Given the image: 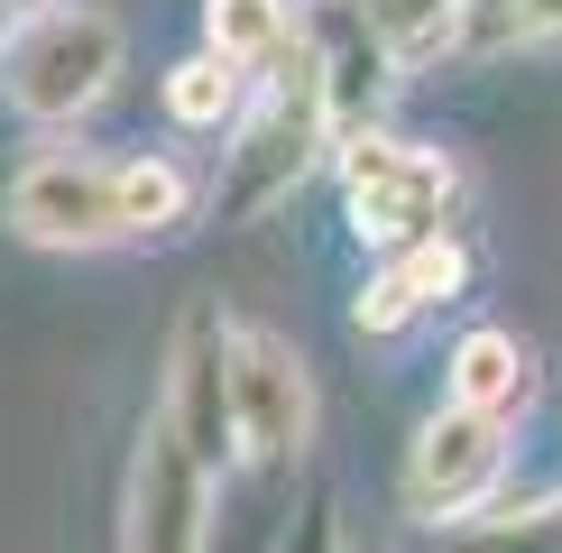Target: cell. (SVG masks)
I'll list each match as a JSON object with an SVG mask.
<instances>
[{
    "instance_id": "7a4b0ae2",
    "label": "cell",
    "mask_w": 562,
    "mask_h": 553,
    "mask_svg": "<svg viewBox=\"0 0 562 553\" xmlns=\"http://www.w3.org/2000/svg\"><path fill=\"white\" fill-rule=\"evenodd\" d=\"M341 167V213L369 249H406V240H434V230L461 222V167L415 138H387V129H350L333 148Z\"/></svg>"
},
{
    "instance_id": "52a82bcc",
    "label": "cell",
    "mask_w": 562,
    "mask_h": 553,
    "mask_svg": "<svg viewBox=\"0 0 562 553\" xmlns=\"http://www.w3.org/2000/svg\"><path fill=\"white\" fill-rule=\"evenodd\" d=\"M231 406H240V452L286 471L314 443V379H304L295 341L259 332V323H231Z\"/></svg>"
},
{
    "instance_id": "30bf717a",
    "label": "cell",
    "mask_w": 562,
    "mask_h": 553,
    "mask_svg": "<svg viewBox=\"0 0 562 553\" xmlns=\"http://www.w3.org/2000/svg\"><path fill=\"white\" fill-rule=\"evenodd\" d=\"M442 397L517 425V415L535 406V351H526L517 332H461V341H452V379H442Z\"/></svg>"
},
{
    "instance_id": "9a60e30c",
    "label": "cell",
    "mask_w": 562,
    "mask_h": 553,
    "mask_svg": "<svg viewBox=\"0 0 562 553\" xmlns=\"http://www.w3.org/2000/svg\"><path fill=\"white\" fill-rule=\"evenodd\" d=\"M442 553H562V498L517 507V517H471V526H442Z\"/></svg>"
},
{
    "instance_id": "3957f363",
    "label": "cell",
    "mask_w": 562,
    "mask_h": 553,
    "mask_svg": "<svg viewBox=\"0 0 562 553\" xmlns=\"http://www.w3.org/2000/svg\"><path fill=\"white\" fill-rule=\"evenodd\" d=\"M121 75V19L111 10H37L29 29L10 37V56H0V83H10V102L29 111V121H83L92 102L111 92Z\"/></svg>"
},
{
    "instance_id": "ac0fdd59",
    "label": "cell",
    "mask_w": 562,
    "mask_h": 553,
    "mask_svg": "<svg viewBox=\"0 0 562 553\" xmlns=\"http://www.w3.org/2000/svg\"><path fill=\"white\" fill-rule=\"evenodd\" d=\"M277 553H341V507H333V489H314L295 507V526L277 535Z\"/></svg>"
},
{
    "instance_id": "9c48e42d",
    "label": "cell",
    "mask_w": 562,
    "mask_h": 553,
    "mask_svg": "<svg viewBox=\"0 0 562 553\" xmlns=\"http://www.w3.org/2000/svg\"><path fill=\"white\" fill-rule=\"evenodd\" d=\"M304 56H314L323 75V102H333V129H369L396 83V46L379 37V19L360 10V0H314L304 10Z\"/></svg>"
},
{
    "instance_id": "8fae6325",
    "label": "cell",
    "mask_w": 562,
    "mask_h": 553,
    "mask_svg": "<svg viewBox=\"0 0 562 553\" xmlns=\"http://www.w3.org/2000/svg\"><path fill=\"white\" fill-rule=\"evenodd\" d=\"M157 102H167V121H176V129H194V138H231V121L249 111V65H231L222 46H194V56H176V65H167Z\"/></svg>"
},
{
    "instance_id": "5b68a950",
    "label": "cell",
    "mask_w": 562,
    "mask_h": 553,
    "mask_svg": "<svg viewBox=\"0 0 562 553\" xmlns=\"http://www.w3.org/2000/svg\"><path fill=\"white\" fill-rule=\"evenodd\" d=\"M507 479V415H480V406H452L442 397L406 443V507L425 526H471Z\"/></svg>"
},
{
    "instance_id": "5bb4252c",
    "label": "cell",
    "mask_w": 562,
    "mask_h": 553,
    "mask_svg": "<svg viewBox=\"0 0 562 553\" xmlns=\"http://www.w3.org/2000/svg\"><path fill=\"white\" fill-rule=\"evenodd\" d=\"M369 19H379V37L396 46V65H425L442 46L461 37V19H471V0H360Z\"/></svg>"
},
{
    "instance_id": "e0dca14e",
    "label": "cell",
    "mask_w": 562,
    "mask_h": 553,
    "mask_svg": "<svg viewBox=\"0 0 562 553\" xmlns=\"http://www.w3.org/2000/svg\"><path fill=\"white\" fill-rule=\"evenodd\" d=\"M350 323H360L369 341H396L406 323H425V295L396 276V259H379V268L360 276V295H350Z\"/></svg>"
},
{
    "instance_id": "8992f818",
    "label": "cell",
    "mask_w": 562,
    "mask_h": 553,
    "mask_svg": "<svg viewBox=\"0 0 562 553\" xmlns=\"http://www.w3.org/2000/svg\"><path fill=\"white\" fill-rule=\"evenodd\" d=\"M213 461L184 452L167 415H148L130 461V507H121V553H213Z\"/></svg>"
},
{
    "instance_id": "ba28073f",
    "label": "cell",
    "mask_w": 562,
    "mask_h": 553,
    "mask_svg": "<svg viewBox=\"0 0 562 553\" xmlns=\"http://www.w3.org/2000/svg\"><path fill=\"white\" fill-rule=\"evenodd\" d=\"M157 415L184 433V452L231 471L240 461V406H231V323L213 305H184L176 341H167V397Z\"/></svg>"
},
{
    "instance_id": "4fadbf2b",
    "label": "cell",
    "mask_w": 562,
    "mask_h": 553,
    "mask_svg": "<svg viewBox=\"0 0 562 553\" xmlns=\"http://www.w3.org/2000/svg\"><path fill=\"white\" fill-rule=\"evenodd\" d=\"M304 37V10L295 0H203V46H222L231 65H277L286 46Z\"/></svg>"
},
{
    "instance_id": "277c9868",
    "label": "cell",
    "mask_w": 562,
    "mask_h": 553,
    "mask_svg": "<svg viewBox=\"0 0 562 553\" xmlns=\"http://www.w3.org/2000/svg\"><path fill=\"white\" fill-rule=\"evenodd\" d=\"M10 230L29 249H121V157L37 148L10 176Z\"/></svg>"
},
{
    "instance_id": "6da1fadb",
    "label": "cell",
    "mask_w": 562,
    "mask_h": 553,
    "mask_svg": "<svg viewBox=\"0 0 562 553\" xmlns=\"http://www.w3.org/2000/svg\"><path fill=\"white\" fill-rule=\"evenodd\" d=\"M333 148H341L333 102H323V75H314V56H304V37H295L277 65H259V92H249V111H240L231 138H222L213 213H222V222H268Z\"/></svg>"
},
{
    "instance_id": "7c38bea8",
    "label": "cell",
    "mask_w": 562,
    "mask_h": 553,
    "mask_svg": "<svg viewBox=\"0 0 562 553\" xmlns=\"http://www.w3.org/2000/svg\"><path fill=\"white\" fill-rule=\"evenodd\" d=\"M194 213H203V184L176 157H157V148L121 157V230L130 240H176V230H194Z\"/></svg>"
},
{
    "instance_id": "2e32d148",
    "label": "cell",
    "mask_w": 562,
    "mask_h": 553,
    "mask_svg": "<svg viewBox=\"0 0 562 553\" xmlns=\"http://www.w3.org/2000/svg\"><path fill=\"white\" fill-rule=\"evenodd\" d=\"M396 276H406L415 295H425V314L434 305H452L461 286H471V240H461V222L452 230H434V240H406V249H387Z\"/></svg>"
}]
</instances>
